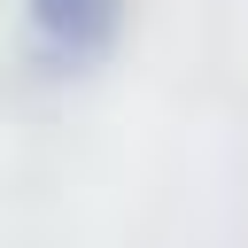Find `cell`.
<instances>
[{"label": "cell", "mask_w": 248, "mask_h": 248, "mask_svg": "<svg viewBox=\"0 0 248 248\" xmlns=\"http://www.w3.org/2000/svg\"><path fill=\"white\" fill-rule=\"evenodd\" d=\"M23 16H31V31H39L62 62H93V54L116 39L124 0H23Z\"/></svg>", "instance_id": "1"}]
</instances>
